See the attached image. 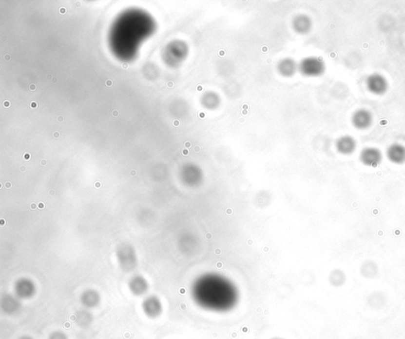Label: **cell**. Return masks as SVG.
Returning a JSON list of instances; mask_svg holds the SVG:
<instances>
[{"instance_id":"obj_22","label":"cell","mask_w":405,"mask_h":339,"mask_svg":"<svg viewBox=\"0 0 405 339\" xmlns=\"http://www.w3.org/2000/svg\"><path fill=\"white\" fill-rule=\"evenodd\" d=\"M20 339H33L32 338L27 337V336H24V337L21 338Z\"/></svg>"},{"instance_id":"obj_14","label":"cell","mask_w":405,"mask_h":339,"mask_svg":"<svg viewBox=\"0 0 405 339\" xmlns=\"http://www.w3.org/2000/svg\"><path fill=\"white\" fill-rule=\"evenodd\" d=\"M33 286H32V284H30V283L27 282V281H25H25L22 282V284H20L18 287V293L21 295V297H30L32 293H33Z\"/></svg>"},{"instance_id":"obj_13","label":"cell","mask_w":405,"mask_h":339,"mask_svg":"<svg viewBox=\"0 0 405 339\" xmlns=\"http://www.w3.org/2000/svg\"><path fill=\"white\" fill-rule=\"evenodd\" d=\"M82 303H84L85 305H86V307H89V308H91V307H95V306H96V304L98 303V297L96 295V293H95L88 292V293L85 294L84 297H83Z\"/></svg>"},{"instance_id":"obj_16","label":"cell","mask_w":405,"mask_h":339,"mask_svg":"<svg viewBox=\"0 0 405 339\" xmlns=\"http://www.w3.org/2000/svg\"><path fill=\"white\" fill-rule=\"evenodd\" d=\"M30 88L31 91H34V90H36V86L34 84H31L30 85Z\"/></svg>"},{"instance_id":"obj_23","label":"cell","mask_w":405,"mask_h":339,"mask_svg":"<svg viewBox=\"0 0 405 339\" xmlns=\"http://www.w3.org/2000/svg\"><path fill=\"white\" fill-rule=\"evenodd\" d=\"M106 84H107L108 86H111V85H112L111 81H110V80L107 81V82H106Z\"/></svg>"},{"instance_id":"obj_5","label":"cell","mask_w":405,"mask_h":339,"mask_svg":"<svg viewBox=\"0 0 405 339\" xmlns=\"http://www.w3.org/2000/svg\"><path fill=\"white\" fill-rule=\"evenodd\" d=\"M359 159L365 166L376 167L382 162V153L378 148L368 147L362 150Z\"/></svg>"},{"instance_id":"obj_26","label":"cell","mask_w":405,"mask_h":339,"mask_svg":"<svg viewBox=\"0 0 405 339\" xmlns=\"http://www.w3.org/2000/svg\"><path fill=\"white\" fill-rule=\"evenodd\" d=\"M57 79H56V78L53 79V82H57Z\"/></svg>"},{"instance_id":"obj_12","label":"cell","mask_w":405,"mask_h":339,"mask_svg":"<svg viewBox=\"0 0 405 339\" xmlns=\"http://www.w3.org/2000/svg\"><path fill=\"white\" fill-rule=\"evenodd\" d=\"M147 282L142 278H135L131 283V289L135 294H142L147 291Z\"/></svg>"},{"instance_id":"obj_8","label":"cell","mask_w":405,"mask_h":339,"mask_svg":"<svg viewBox=\"0 0 405 339\" xmlns=\"http://www.w3.org/2000/svg\"><path fill=\"white\" fill-rule=\"evenodd\" d=\"M387 158L395 164L405 162V147L401 143H393L387 149Z\"/></svg>"},{"instance_id":"obj_27","label":"cell","mask_w":405,"mask_h":339,"mask_svg":"<svg viewBox=\"0 0 405 339\" xmlns=\"http://www.w3.org/2000/svg\"><path fill=\"white\" fill-rule=\"evenodd\" d=\"M282 339V338H273V339Z\"/></svg>"},{"instance_id":"obj_2","label":"cell","mask_w":405,"mask_h":339,"mask_svg":"<svg viewBox=\"0 0 405 339\" xmlns=\"http://www.w3.org/2000/svg\"><path fill=\"white\" fill-rule=\"evenodd\" d=\"M298 69L304 76L317 77L325 73L326 66L323 60L320 57H308L299 63Z\"/></svg>"},{"instance_id":"obj_21","label":"cell","mask_w":405,"mask_h":339,"mask_svg":"<svg viewBox=\"0 0 405 339\" xmlns=\"http://www.w3.org/2000/svg\"><path fill=\"white\" fill-rule=\"evenodd\" d=\"M118 114H118V112L116 111V110H115V111L113 112V115H114V116H118Z\"/></svg>"},{"instance_id":"obj_24","label":"cell","mask_w":405,"mask_h":339,"mask_svg":"<svg viewBox=\"0 0 405 339\" xmlns=\"http://www.w3.org/2000/svg\"><path fill=\"white\" fill-rule=\"evenodd\" d=\"M5 59L7 60H9V59H10V57H9V56H6V57H5Z\"/></svg>"},{"instance_id":"obj_4","label":"cell","mask_w":405,"mask_h":339,"mask_svg":"<svg viewBox=\"0 0 405 339\" xmlns=\"http://www.w3.org/2000/svg\"><path fill=\"white\" fill-rule=\"evenodd\" d=\"M374 121L373 114L369 110L366 109H359L353 114L351 123L355 129L359 130H365L371 126Z\"/></svg>"},{"instance_id":"obj_18","label":"cell","mask_w":405,"mask_h":339,"mask_svg":"<svg viewBox=\"0 0 405 339\" xmlns=\"http://www.w3.org/2000/svg\"><path fill=\"white\" fill-rule=\"evenodd\" d=\"M4 106L5 107H9L10 106V102L9 101H5Z\"/></svg>"},{"instance_id":"obj_25","label":"cell","mask_w":405,"mask_h":339,"mask_svg":"<svg viewBox=\"0 0 405 339\" xmlns=\"http://www.w3.org/2000/svg\"><path fill=\"white\" fill-rule=\"evenodd\" d=\"M55 136H56V137H59V133H55Z\"/></svg>"},{"instance_id":"obj_6","label":"cell","mask_w":405,"mask_h":339,"mask_svg":"<svg viewBox=\"0 0 405 339\" xmlns=\"http://www.w3.org/2000/svg\"><path fill=\"white\" fill-rule=\"evenodd\" d=\"M336 147L340 154L349 156L355 152L357 142L351 136H343L337 140Z\"/></svg>"},{"instance_id":"obj_15","label":"cell","mask_w":405,"mask_h":339,"mask_svg":"<svg viewBox=\"0 0 405 339\" xmlns=\"http://www.w3.org/2000/svg\"><path fill=\"white\" fill-rule=\"evenodd\" d=\"M49 339H67V336L62 332H55L53 335H50Z\"/></svg>"},{"instance_id":"obj_10","label":"cell","mask_w":405,"mask_h":339,"mask_svg":"<svg viewBox=\"0 0 405 339\" xmlns=\"http://www.w3.org/2000/svg\"><path fill=\"white\" fill-rule=\"evenodd\" d=\"M298 68V65L295 60L290 57H286L278 63V72L284 77L294 76Z\"/></svg>"},{"instance_id":"obj_20","label":"cell","mask_w":405,"mask_h":339,"mask_svg":"<svg viewBox=\"0 0 405 339\" xmlns=\"http://www.w3.org/2000/svg\"><path fill=\"white\" fill-rule=\"evenodd\" d=\"M31 107H33V108H36V107H37V104H36V102H34H34H32V103H31Z\"/></svg>"},{"instance_id":"obj_7","label":"cell","mask_w":405,"mask_h":339,"mask_svg":"<svg viewBox=\"0 0 405 339\" xmlns=\"http://www.w3.org/2000/svg\"><path fill=\"white\" fill-rule=\"evenodd\" d=\"M143 309L146 316L150 318H157L162 314V303L156 297H150L143 303Z\"/></svg>"},{"instance_id":"obj_19","label":"cell","mask_w":405,"mask_h":339,"mask_svg":"<svg viewBox=\"0 0 405 339\" xmlns=\"http://www.w3.org/2000/svg\"><path fill=\"white\" fill-rule=\"evenodd\" d=\"M122 67H123V68H124V69H126V68H128V64H127V63H123V64H122Z\"/></svg>"},{"instance_id":"obj_11","label":"cell","mask_w":405,"mask_h":339,"mask_svg":"<svg viewBox=\"0 0 405 339\" xmlns=\"http://www.w3.org/2000/svg\"><path fill=\"white\" fill-rule=\"evenodd\" d=\"M220 102L219 95L214 91H207L201 97L202 105L208 110H215L219 106Z\"/></svg>"},{"instance_id":"obj_17","label":"cell","mask_w":405,"mask_h":339,"mask_svg":"<svg viewBox=\"0 0 405 339\" xmlns=\"http://www.w3.org/2000/svg\"><path fill=\"white\" fill-rule=\"evenodd\" d=\"M59 11H60L61 14H65V13H66V9L63 8V7H62V8H60V10H59Z\"/></svg>"},{"instance_id":"obj_28","label":"cell","mask_w":405,"mask_h":339,"mask_svg":"<svg viewBox=\"0 0 405 339\" xmlns=\"http://www.w3.org/2000/svg\"><path fill=\"white\" fill-rule=\"evenodd\" d=\"M62 118H62V117H59V120H63V119H62Z\"/></svg>"},{"instance_id":"obj_9","label":"cell","mask_w":405,"mask_h":339,"mask_svg":"<svg viewBox=\"0 0 405 339\" xmlns=\"http://www.w3.org/2000/svg\"><path fill=\"white\" fill-rule=\"evenodd\" d=\"M292 26L294 31L299 34H307L313 26L312 20L307 15H298L293 19Z\"/></svg>"},{"instance_id":"obj_3","label":"cell","mask_w":405,"mask_h":339,"mask_svg":"<svg viewBox=\"0 0 405 339\" xmlns=\"http://www.w3.org/2000/svg\"><path fill=\"white\" fill-rule=\"evenodd\" d=\"M366 83L368 91L374 95H384L388 91V82L387 79L379 73L369 75L366 79Z\"/></svg>"},{"instance_id":"obj_1","label":"cell","mask_w":405,"mask_h":339,"mask_svg":"<svg viewBox=\"0 0 405 339\" xmlns=\"http://www.w3.org/2000/svg\"><path fill=\"white\" fill-rule=\"evenodd\" d=\"M195 301L205 309L227 311L237 301L235 287L229 280L216 275H206L194 287Z\"/></svg>"}]
</instances>
